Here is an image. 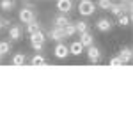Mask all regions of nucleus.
I'll return each mask as SVG.
<instances>
[{
  "mask_svg": "<svg viewBox=\"0 0 133 133\" xmlns=\"http://www.w3.org/2000/svg\"><path fill=\"white\" fill-rule=\"evenodd\" d=\"M44 41H46V36H44L41 30L30 36V46H32V48H34L36 51H41V50H43V46H44Z\"/></svg>",
  "mask_w": 133,
  "mask_h": 133,
  "instance_id": "obj_1",
  "label": "nucleus"
},
{
  "mask_svg": "<svg viewBox=\"0 0 133 133\" xmlns=\"http://www.w3.org/2000/svg\"><path fill=\"white\" fill-rule=\"evenodd\" d=\"M78 11H80L82 16H91V14H94V11H96V5H94L92 0H80Z\"/></svg>",
  "mask_w": 133,
  "mask_h": 133,
  "instance_id": "obj_2",
  "label": "nucleus"
},
{
  "mask_svg": "<svg viewBox=\"0 0 133 133\" xmlns=\"http://www.w3.org/2000/svg\"><path fill=\"white\" fill-rule=\"evenodd\" d=\"M64 30H62L61 27H53L48 34H46V39H51V41H55V43H61L64 41Z\"/></svg>",
  "mask_w": 133,
  "mask_h": 133,
  "instance_id": "obj_3",
  "label": "nucleus"
},
{
  "mask_svg": "<svg viewBox=\"0 0 133 133\" xmlns=\"http://www.w3.org/2000/svg\"><path fill=\"white\" fill-rule=\"evenodd\" d=\"M18 18H20V21H21V23H30V21H34V20H36V14H34L32 7H27V9H21V11H20Z\"/></svg>",
  "mask_w": 133,
  "mask_h": 133,
  "instance_id": "obj_4",
  "label": "nucleus"
},
{
  "mask_svg": "<svg viewBox=\"0 0 133 133\" xmlns=\"http://www.w3.org/2000/svg\"><path fill=\"white\" fill-rule=\"evenodd\" d=\"M53 53H55L57 59H66V57L69 55V46H66V43H62V41L57 43V46H55Z\"/></svg>",
  "mask_w": 133,
  "mask_h": 133,
  "instance_id": "obj_5",
  "label": "nucleus"
},
{
  "mask_svg": "<svg viewBox=\"0 0 133 133\" xmlns=\"http://www.w3.org/2000/svg\"><path fill=\"white\" fill-rule=\"evenodd\" d=\"M87 59H89V62H91V64L99 62V59H101V51L98 50L94 44H91V46H89V50H87Z\"/></svg>",
  "mask_w": 133,
  "mask_h": 133,
  "instance_id": "obj_6",
  "label": "nucleus"
},
{
  "mask_svg": "<svg viewBox=\"0 0 133 133\" xmlns=\"http://www.w3.org/2000/svg\"><path fill=\"white\" fill-rule=\"evenodd\" d=\"M57 9L62 14H68L73 9V0H57Z\"/></svg>",
  "mask_w": 133,
  "mask_h": 133,
  "instance_id": "obj_7",
  "label": "nucleus"
},
{
  "mask_svg": "<svg viewBox=\"0 0 133 133\" xmlns=\"http://www.w3.org/2000/svg\"><path fill=\"white\" fill-rule=\"evenodd\" d=\"M80 43H82L83 48H85V46L89 48L91 44H94V36H92L89 30H87V32H82V34H80Z\"/></svg>",
  "mask_w": 133,
  "mask_h": 133,
  "instance_id": "obj_8",
  "label": "nucleus"
},
{
  "mask_svg": "<svg viewBox=\"0 0 133 133\" xmlns=\"http://www.w3.org/2000/svg\"><path fill=\"white\" fill-rule=\"evenodd\" d=\"M108 11L112 12L114 16H119V14H123L124 11H126V5H124V2H119V4H110V7H108Z\"/></svg>",
  "mask_w": 133,
  "mask_h": 133,
  "instance_id": "obj_9",
  "label": "nucleus"
},
{
  "mask_svg": "<svg viewBox=\"0 0 133 133\" xmlns=\"http://www.w3.org/2000/svg\"><path fill=\"white\" fill-rule=\"evenodd\" d=\"M96 29L99 32H108L112 29V21L107 20V18H101V20H98V23H96Z\"/></svg>",
  "mask_w": 133,
  "mask_h": 133,
  "instance_id": "obj_10",
  "label": "nucleus"
},
{
  "mask_svg": "<svg viewBox=\"0 0 133 133\" xmlns=\"http://www.w3.org/2000/svg\"><path fill=\"white\" fill-rule=\"evenodd\" d=\"M9 37L12 39V41H18L21 37V27L20 25H12V27H9Z\"/></svg>",
  "mask_w": 133,
  "mask_h": 133,
  "instance_id": "obj_11",
  "label": "nucleus"
},
{
  "mask_svg": "<svg viewBox=\"0 0 133 133\" xmlns=\"http://www.w3.org/2000/svg\"><path fill=\"white\" fill-rule=\"evenodd\" d=\"M69 53L76 55V57H78V55H82V53H83V46H82V43H80V41H75L71 46H69Z\"/></svg>",
  "mask_w": 133,
  "mask_h": 133,
  "instance_id": "obj_12",
  "label": "nucleus"
},
{
  "mask_svg": "<svg viewBox=\"0 0 133 133\" xmlns=\"http://www.w3.org/2000/svg\"><path fill=\"white\" fill-rule=\"evenodd\" d=\"M131 57H133V53H131L130 48H123L121 53H119V59L123 61V64H124V62H131Z\"/></svg>",
  "mask_w": 133,
  "mask_h": 133,
  "instance_id": "obj_13",
  "label": "nucleus"
},
{
  "mask_svg": "<svg viewBox=\"0 0 133 133\" xmlns=\"http://www.w3.org/2000/svg\"><path fill=\"white\" fill-rule=\"evenodd\" d=\"M62 30H64V36H66V37H73V36L76 34L75 23H71V21H69L68 25H64V27H62Z\"/></svg>",
  "mask_w": 133,
  "mask_h": 133,
  "instance_id": "obj_14",
  "label": "nucleus"
},
{
  "mask_svg": "<svg viewBox=\"0 0 133 133\" xmlns=\"http://www.w3.org/2000/svg\"><path fill=\"white\" fill-rule=\"evenodd\" d=\"M53 23H55V27H64V25H68L69 23V20H68V16L66 14H59V16H55L53 18Z\"/></svg>",
  "mask_w": 133,
  "mask_h": 133,
  "instance_id": "obj_15",
  "label": "nucleus"
},
{
  "mask_svg": "<svg viewBox=\"0 0 133 133\" xmlns=\"http://www.w3.org/2000/svg\"><path fill=\"white\" fill-rule=\"evenodd\" d=\"M0 9L5 12H11L14 9V0H0Z\"/></svg>",
  "mask_w": 133,
  "mask_h": 133,
  "instance_id": "obj_16",
  "label": "nucleus"
},
{
  "mask_svg": "<svg viewBox=\"0 0 133 133\" xmlns=\"http://www.w3.org/2000/svg\"><path fill=\"white\" fill-rule=\"evenodd\" d=\"M130 21H131V18H130V14H119L117 16V25H121V27H128L130 25Z\"/></svg>",
  "mask_w": 133,
  "mask_h": 133,
  "instance_id": "obj_17",
  "label": "nucleus"
},
{
  "mask_svg": "<svg viewBox=\"0 0 133 133\" xmlns=\"http://www.w3.org/2000/svg\"><path fill=\"white\" fill-rule=\"evenodd\" d=\"M41 30V25L39 23H36V20L30 21V23H27V32H29V36H32V34H36V32Z\"/></svg>",
  "mask_w": 133,
  "mask_h": 133,
  "instance_id": "obj_18",
  "label": "nucleus"
},
{
  "mask_svg": "<svg viewBox=\"0 0 133 133\" xmlns=\"http://www.w3.org/2000/svg\"><path fill=\"white\" fill-rule=\"evenodd\" d=\"M25 61H27L25 53H16V55L12 57V66H23Z\"/></svg>",
  "mask_w": 133,
  "mask_h": 133,
  "instance_id": "obj_19",
  "label": "nucleus"
},
{
  "mask_svg": "<svg viewBox=\"0 0 133 133\" xmlns=\"http://www.w3.org/2000/svg\"><path fill=\"white\" fill-rule=\"evenodd\" d=\"M46 62H48V61H46L43 55H34V57L30 59V64H32V66H43V64H46Z\"/></svg>",
  "mask_w": 133,
  "mask_h": 133,
  "instance_id": "obj_20",
  "label": "nucleus"
},
{
  "mask_svg": "<svg viewBox=\"0 0 133 133\" xmlns=\"http://www.w3.org/2000/svg\"><path fill=\"white\" fill-rule=\"evenodd\" d=\"M75 29H76L78 34H82V32L89 30V25H87V21H76V23H75Z\"/></svg>",
  "mask_w": 133,
  "mask_h": 133,
  "instance_id": "obj_21",
  "label": "nucleus"
},
{
  "mask_svg": "<svg viewBox=\"0 0 133 133\" xmlns=\"http://www.w3.org/2000/svg\"><path fill=\"white\" fill-rule=\"evenodd\" d=\"M11 51V43L9 41H0V53L2 55H7Z\"/></svg>",
  "mask_w": 133,
  "mask_h": 133,
  "instance_id": "obj_22",
  "label": "nucleus"
},
{
  "mask_svg": "<svg viewBox=\"0 0 133 133\" xmlns=\"http://www.w3.org/2000/svg\"><path fill=\"white\" fill-rule=\"evenodd\" d=\"M110 4H112V0H99V2H98L99 9H105V11H108V7H110Z\"/></svg>",
  "mask_w": 133,
  "mask_h": 133,
  "instance_id": "obj_23",
  "label": "nucleus"
},
{
  "mask_svg": "<svg viewBox=\"0 0 133 133\" xmlns=\"http://www.w3.org/2000/svg\"><path fill=\"white\" fill-rule=\"evenodd\" d=\"M9 20H5V18H0V32L4 30V29H9Z\"/></svg>",
  "mask_w": 133,
  "mask_h": 133,
  "instance_id": "obj_24",
  "label": "nucleus"
},
{
  "mask_svg": "<svg viewBox=\"0 0 133 133\" xmlns=\"http://www.w3.org/2000/svg\"><path fill=\"white\" fill-rule=\"evenodd\" d=\"M121 64H123V61L119 57H114L112 61H110V66H121Z\"/></svg>",
  "mask_w": 133,
  "mask_h": 133,
  "instance_id": "obj_25",
  "label": "nucleus"
},
{
  "mask_svg": "<svg viewBox=\"0 0 133 133\" xmlns=\"http://www.w3.org/2000/svg\"><path fill=\"white\" fill-rule=\"evenodd\" d=\"M2 57H4V55H2V53H0V61H2Z\"/></svg>",
  "mask_w": 133,
  "mask_h": 133,
  "instance_id": "obj_26",
  "label": "nucleus"
}]
</instances>
